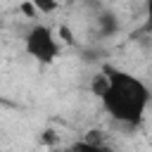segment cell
<instances>
[{"label": "cell", "instance_id": "6da1fadb", "mask_svg": "<svg viewBox=\"0 0 152 152\" xmlns=\"http://www.w3.org/2000/svg\"><path fill=\"white\" fill-rule=\"evenodd\" d=\"M102 74L107 76V90L100 97L104 109L116 121L135 126L142 119V114H145V109L150 104L147 86L140 78L131 76V74H126V71H121V69H116L112 64H104Z\"/></svg>", "mask_w": 152, "mask_h": 152}, {"label": "cell", "instance_id": "7a4b0ae2", "mask_svg": "<svg viewBox=\"0 0 152 152\" xmlns=\"http://www.w3.org/2000/svg\"><path fill=\"white\" fill-rule=\"evenodd\" d=\"M26 52H28L31 57H36L38 62L50 64L52 59L59 57V43L55 40V36H52V31H50L48 26L38 24V26H33V28L28 31V36H26Z\"/></svg>", "mask_w": 152, "mask_h": 152}, {"label": "cell", "instance_id": "3957f363", "mask_svg": "<svg viewBox=\"0 0 152 152\" xmlns=\"http://www.w3.org/2000/svg\"><path fill=\"white\" fill-rule=\"evenodd\" d=\"M97 26H100V36H112L116 31V17L109 12H102L97 17Z\"/></svg>", "mask_w": 152, "mask_h": 152}, {"label": "cell", "instance_id": "277c9868", "mask_svg": "<svg viewBox=\"0 0 152 152\" xmlns=\"http://www.w3.org/2000/svg\"><path fill=\"white\" fill-rule=\"evenodd\" d=\"M69 152H109V147L107 145L104 147H95V145H88L86 140H78V142H74L69 147Z\"/></svg>", "mask_w": 152, "mask_h": 152}, {"label": "cell", "instance_id": "5b68a950", "mask_svg": "<svg viewBox=\"0 0 152 152\" xmlns=\"http://www.w3.org/2000/svg\"><path fill=\"white\" fill-rule=\"evenodd\" d=\"M31 5L38 10V12H45V14H50V12H55L57 10V0H31Z\"/></svg>", "mask_w": 152, "mask_h": 152}, {"label": "cell", "instance_id": "8992f818", "mask_svg": "<svg viewBox=\"0 0 152 152\" xmlns=\"http://www.w3.org/2000/svg\"><path fill=\"white\" fill-rule=\"evenodd\" d=\"M90 88H93V93H95L97 97H102L104 90H107V76H104V74H97V76L93 78V86H90Z\"/></svg>", "mask_w": 152, "mask_h": 152}, {"label": "cell", "instance_id": "52a82bcc", "mask_svg": "<svg viewBox=\"0 0 152 152\" xmlns=\"http://www.w3.org/2000/svg\"><path fill=\"white\" fill-rule=\"evenodd\" d=\"M83 140H86L88 145H95V147H104V133H102V131H88Z\"/></svg>", "mask_w": 152, "mask_h": 152}, {"label": "cell", "instance_id": "ba28073f", "mask_svg": "<svg viewBox=\"0 0 152 152\" xmlns=\"http://www.w3.org/2000/svg\"><path fill=\"white\" fill-rule=\"evenodd\" d=\"M59 36H62L64 43H74V36H71V31H69L66 26H59Z\"/></svg>", "mask_w": 152, "mask_h": 152}, {"label": "cell", "instance_id": "9c48e42d", "mask_svg": "<svg viewBox=\"0 0 152 152\" xmlns=\"http://www.w3.org/2000/svg\"><path fill=\"white\" fill-rule=\"evenodd\" d=\"M21 12H24V14H26V17H36V7H33V5H31V0H28V2H24V5H21Z\"/></svg>", "mask_w": 152, "mask_h": 152}, {"label": "cell", "instance_id": "30bf717a", "mask_svg": "<svg viewBox=\"0 0 152 152\" xmlns=\"http://www.w3.org/2000/svg\"><path fill=\"white\" fill-rule=\"evenodd\" d=\"M43 140H45V142H52V140H55V135H52V131H48V133L43 135Z\"/></svg>", "mask_w": 152, "mask_h": 152}, {"label": "cell", "instance_id": "8fae6325", "mask_svg": "<svg viewBox=\"0 0 152 152\" xmlns=\"http://www.w3.org/2000/svg\"><path fill=\"white\" fill-rule=\"evenodd\" d=\"M0 104H5V100H2V97H0Z\"/></svg>", "mask_w": 152, "mask_h": 152}, {"label": "cell", "instance_id": "7c38bea8", "mask_svg": "<svg viewBox=\"0 0 152 152\" xmlns=\"http://www.w3.org/2000/svg\"><path fill=\"white\" fill-rule=\"evenodd\" d=\"M57 152H69V150H57Z\"/></svg>", "mask_w": 152, "mask_h": 152}, {"label": "cell", "instance_id": "4fadbf2b", "mask_svg": "<svg viewBox=\"0 0 152 152\" xmlns=\"http://www.w3.org/2000/svg\"><path fill=\"white\" fill-rule=\"evenodd\" d=\"M66 2H74V0H66Z\"/></svg>", "mask_w": 152, "mask_h": 152}]
</instances>
